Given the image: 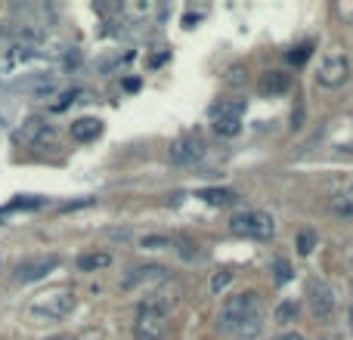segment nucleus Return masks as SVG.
Instances as JSON below:
<instances>
[{
  "instance_id": "9d476101",
  "label": "nucleus",
  "mask_w": 353,
  "mask_h": 340,
  "mask_svg": "<svg viewBox=\"0 0 353 340\" xmlns=\"http://www.w3.org/2000/svg\"><path fill=\"white\" fill-rule=\"evenodd\" d=\"M99 134H103V121L99 118H78V121H72L74 142H93Z\"/></svg>"
},
{
  "instance_id": "412c9836",
  "label": "nucleus",
  "mask_w": 353,
  "mask_h": 340,
  "mask_svg": "<svg viewBox=\"0 0 353 340\" xmlns=\"http://www.w3.org/2000/svg\"><path fill=\"white\" fill-rule=\"evenodd\" d=\"M43 204V198H19V201H12L6 211H34V207H41Z\"/></svg>"
},
{
  "instance_id": "a211bd4d",
  "label": "nucleus",
  "mask_w": 353,
  "mask_h": 340,
  "mask_svg": "<svg viewBox=\"0 0 353 340\" xmlns=\"http://www.w3.org/2000/svg\"><path fill=\"white\" fill-rule=\"evenodd\" d=\"M316 242H319V235L313 229H301L298 232V254L301 257H307V254H313V248H316Z\"/></svg>"
},
{
  "instance_id": "0eeeda50",
  "label": "nucleus",
  "mask_w": 353,
  "mask_h": 340,
  "mask_svg": "<svg viewBox=\"0 0 353 340\" xmlns=\"http://www.w3.org/2000/svg\"><path fill=\"white\" fill-rule=\"evenodd\" d=\"M307 304H310V310L319 319H329L335 312V291H332V285H325L319 279L307 281Z\"/></svg>"
},
{
  "instance_id": "393cba45",
  "label": "nucleus",
  "mask_w": 353,
  "mask_h": 340,
  "mask_svg": "<svg viewBox=\"0 0 353 340\" xmlns=\"http://www.w3.org/2000/svg\"><path fill=\"white\" fill-rule=\"evenodd\" d=\"M195 244L192 242H186V238H180V257H186V260H195L199 257V251H192Z\"/></svg>"
},
{
  "instance_id": "2f4dec72",
  "label": "nucleus",
  "mask_w": 353,
  "mask_h": 340,
  "mask_svg": "<svg viewBox=\"0 0 353 340\" xmlns=\"http://www.w3.org/2000/svg\"><path fill=\"white\" fill-rule=\"evenodd\" d=\"M350 328H353V310H350Z\"/></svg>"
},
{
  "instance_id": "7ed1b4c3",
  "label": "nucleus",
  "mask_w": 353,
  "mask_h": 340,
  "mask_svg": "<svg viewBox=\"0 0 353 340\" xmlns=\"http://www.w3.org/2000/svg\"><path fill=\"white\" fill-rule=\"evenodd\" d=\"M230 229L242 238H257V242H270L276 235V223L270 213L263 211H242L230 220Z\"/></svg>"
},
{
  "instance_id": "39448f33",
  "label": "nucleus",
  "mask_w": 353,
  "mask_h": 340,
  "mask_svg": "<svg viewBox=\"0 0 353 340\" xmlns=\"http://www.w3.org/2000/svg\"><path fill=\"white\" fill-rule=\"evenodd\" d=\"M56 266H59V257L56 254L25 257V260L16 263V281H22V285H28V281H41V279H47Z\"/></svg>"
},
{
  "instance_id": "f03ea898",
  "label": "nucleus",
  "mask_w": 353,
  "mask_h": 340,
  "mask_svg": "<svg viewBox=\"0 0 353 340\" xmlns=\"http://www.w3.org/2000/svg\"><path fill=\"white\" fill-rule=\"evenodd\" d=\"M72 310H74V291H68V288H53V291L37 294L31 300V312L41 319H50V322L65 319Z\"/></svg>"
},
{
  "instance_id": "f8f14e48",
  "label": "nucleus",
  "mask_w": 353,
  "mask_h": 340,
  "mask_svg": "<svg viewBox=\"0 0 353 340\" xmlns=\"http://www.w3.org/2000/svg\"><path fill=\"white\" fill-rule=\"evenodd\" d=\"M195 198H201L205 204H214V207H226V204H236L239 195L230 192V189H199Z\"/></svg>"
},
{
  "instance_id": "4be33fe9",
  "label": "nucleus",
  "mask_w": 353,
  "mask_h": 340,
  "mask_svg": "<svg viewBox=\"0 0 353 340\" xmlns=\"http://www.w3.org/2000/svg\"><path fill=\"white\" fill-rule=\"evenodd\" d=\"M310 53H313L310 43H304V47H294L292 53H288V62H292V65H301L304 59H310Z\"/></svg>"
},
{
  "instance_id": "f257e3e1",
  "label": "nucleus",
  "mask_w": 353,
  "mask_h": 340,
  "mask_svg": "<svg viewBox=\"0 0 353 340\" xmlns=\"http://www.w3.org/2000/svg\"><path fill=\"white\" fill-rule=\"evenodd\" d=\"M220 328L230 331L239 337H257L263 331V319H261V294L257 291H245L236 294L223 304L220 310Z\"/></svg>"
},
{
  "instance_id": "a878e982",
  "label": "nucleus",
  "mask_w": 353,
  "mask_h": 340,
  "mask_svg": "<svg viewBox=\"0 0 353 340\" xmlns=\"http://www.w3.org/2000/svg\"><path fill=\"white\" fill-rule=\"evenodd\" d=\"M90 204H93V198H84V201H72V204H62L59 211L68 213V211H81V207H90Z\"/></svg>"
},
{
  "instance_id": "dca6fc26",
  "label": "nucleus",
  "mask_w": 353,
  "mask_h": 340,
  "mask_svg": "<svg viewBox=\"0 0 353 340\" xmlns=\"http://www.w3.org/2000/svg\"><path fill=\"white\" fill-rule=\"evenodd\" d=\"M329 204H332V211L341 213V217H353V186L341 189V192H335L329 198Z\"/></svg>"
},
{
  "instance_id": "5701e85b",
  "label": "nucleus",
  "mask_w": 353,
  "mask_h": 340,
  "mask_svg": "<svg viewBox=\"0 0 353 340\" xmlns=\"http://www.w3.org/2000/svg\"><path fill=\"white\" fill-rule=\"evenodd\" d=\"M230 281H232V273H230V269H223V273H217V275L211 279V291H214V294H220L226 285H230Z\"/></svg>"
},
{
  "instance_id": "7c9ffc66",
  "label": "nucleus",
  "mask_w": 353,
  "mask_h": 340,
  "mask_svg": "<svg viewBox=\"0 0 353 340\" xmlns=\"http://www.w3.org/2000/svg\"><path fill=\"white\" fill-rule=\"evenodd\" d=\"M47 340H72V337H62V334H59V337H47Z\"/></svg>"
},
{
  "instance_id": "20e7f679",
  "label": "nucleus",
  "mask_w": 353,
  "mask_h": 340,
  "mask_svg": "<svg viewBox=\"0 0 353 340\" xmlns=\"http://www.w3.org/2000/svg\"><path fill=\"white\" fill-rule=\"evenodd\" d=\"M168 334V312L152 304H143L134 319V337L137 340H165Z\"/></svg>"
},
{
  "instance_id": "423d86ee",
  "label": "nucleus",
  "mask_w": 353,
  "mask_h": 340,
  "mask_svg": "<svg viewBox=\"0 0 353 340\" xmlns=\"http://www.w3.org/2000/svg\"><path fill=\"white\" fill-rule=\"evenodd\" d=\"M316 81H319V87H341V84H347L350 81V62H347V56H325L323 62H319V68H316Z\"/></svg>"
},
{
  "instance_id": "1a4fd4ad",
  "label": "nucleus",
  "mask_w": 353,
  "mask_h": 340,
  "mask_svg": "<svg viewBox=\"0 0 353 340\" xmlns=\"http://www.w3.org/2000/svg\"><path fill=\"white\" fill-rule=\"evenodd\" d=\"M146 281H168V269L165 266H137V269H130V273L124 275L121 288L124 291H130V288L146 285Z\"/></svg>"
},
{
  "instance_id": "9b49d317",
  "label": "nucleus",
  "mask_w": 353,
  "mask_h": 340,
  "mask_svg": "<svg viewBox=\"0 0 353 340\" xmlns=\"http://www.w3.org/2000/svg\"><path fill=\"white\" fill-rule=\"evenodd\" d=\"M257 87H261V93H267V96H279V93H285L288 87H292V74L288 72H263Z\"/></svg>"
},
{
  "instance_id": "b1692460",
  "label": "nucleus",
  "mask_w": 353,
  "mask_h": 340,
  "mask_svg": "<svg viewBox=\"0 0 353 340\" xmlns=\"http://www.w3.org/2000/svg\"><path fill=\"white\" fill-rule=\"evenodd\" d=\"M78 96H84V90H68V93H62V96H59V103H53V111L68 109V105H72Z\"/></svg>"
},
{
  "instance_id": "6e6552de",
  "label": "nucleus",
  "mask_w": 353,
  "mask_h": 340,
  "mask_svg": "<svg viewBox=\"0 0 353 340\" xmlns=\"http://www.w3.org/2000/svg\"><path fill=\"white\" fill-rule=\"evenodd\" d=\"M168 155H171L174 164L189 167V164H195V161H201V155H205V142H201L199 136H180V140L171 142Z\"/></svg>"
},
{
  "instance_id": "c756f323",
  "label": "nucleus",
  "mask_w": 353,
  "mask_h": 340,
  "mask_svg": "<svg viewBox=\"0 0 353 340\" xmlns=\"http://www.w3.org/2000/svg\"><path fill=\"white\" fill-rule=\"evenodd\" d=\"M124 87H128V90H140V81H137V78H130Z\"/></svg>"
},
{
  "instance_id": "2eb2a0df",
  "label": "nucleus",
  "mask_w": 353,
  "mask_h": 340,
  "mask_svg": "<svg viewBox=\"0 0 353 340\" xmlns=\"http://www.w3.org/2000/svg\"><path fill=\"white\" fill-rule=\"evenodd\" d=\"M112 263V254H105V251H93V254H81L78 257V269H84V273H93V269H105Z\"/></svg>"
},
{
  "instance_id": "c85d7f7f",
  "label": "nucleus",
  "mask_w": 353,
  "mask_h": 340,
  "mask_svg": "<svg viewBox=\"0 0 353 340\" xmlns=\"http://www.w3.org/2000/svg\"><path fill=\"white\" fill-rule=\"evenodd\" d=\"M273 340H304L298 334V331H288V334H279V337H273Z\"/></svg>"
},
{
  "instance_id": "bb28decb",
  "label": "nucleus",
  "mask_w": 353,
  "mask_h": 340,
  "mask_svg": "<svg viewBox=\"0 0 353 340\" xmlns=\"http://www.w3.org/2000/svg\"><path fill=\"white\" fill-rule=\"evenodd\" d=\"M294 316V306L292 304H285V306H279V310H276V319H279V322H285V319H292Z\"/></svg>"
},
{
  "instance_id": "ddd939ff",
  "label": "nucleus",
  "mask_w": 353,
  "mask_h": 340,
  "mask_svg": "<svg viewBox=\"0 0 353 340\" xmlns=\"http://www.w3.org/2000/svg\"><path fill=\"white\" fill-rule=\"evenodd\" d=\"M19 136H22L25 142H34V146H41V142L47 140V136H53V130H50L47 124L41 121V118H31V121L25 124V130H22Z\"/></svg>"
},
{
  "instance_id": "6ab92c4d",
  "label": "nucleus",
  "mask_w": 353,
  "mask_h": 340,
  "mask_svg": "<svg viewBox=\"0 0 353 340\" xmlns=\"http://www.w3.org/2000/svg\"><path fill=\"white\" fill-rule=\"evenodd\" d=\"M292 275H294V269H292V263H288V260H276V263H273V279H276V285H285V281H292Z\"/></svg>"
},
{
  "instance_id": "aec40b11",
  "label": "nucleus",
  "mask_w": 353,
  "mask_h": 340,
  "mask_svg": "<svg viewBox=\"0 0 353 340\" xmlns=\"http://www.w3.org/2000/svg\"><path fill=\"white\" fill-rule=\"evenodd\" d=\"M140 244L143 248H149V251H159V248H171V238L168 235H146Z\"/></svg>"
},
{
  "instance_id": "4468645a",
  "label": "nucleus",
  "mask_w": 353,
  "mask_h": 340,
  "mask_svg": "<svg viewBox=\"0 0 353 340\" xmlns=\"http://www.w3.org/2000/svg\"><path fill=\"white\" fill-rule=\"evenodd\" d=\"M245 115V99H226V103L211 105V118H242Z\"/></svg>"
},
{
  "instance_id": "cd10ccee",
  "label": "nucleus",
  "mask_w": 353,
  "mask_h": 340,
  "mask_svg": "<svg viewBox=\"0 0 353 340\" xmlns=\"http://www.w3.org/2000/svg\"><path fill=\"white\" fill-rule=\"evenodd\" d=\"M230 84H242V68H232L230 72Z\"/></svg>"
},
{
  "instance_id": "f3484780",
  "label": "nucleus",
  "mask_w": 353,
  "mask_h": 340,
  "mask_svg": "<svg viewBox=\"0 0 353 340\" xmlns=\"http://www.w3.org/2000/svg\"><path fill=\"white\" fill-rule=\"evenodd\" d=\"M214 121V134L220 136H236L242 130V118H211Z\"/></svg>"
}]
</instances>
